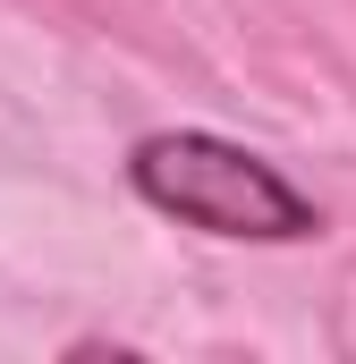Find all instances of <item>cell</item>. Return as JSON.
Masks as SVG:
<instances>
[{"label":"cell","instance_id":"1","mask_svg":"<svg viewBox=\"0 0 356 364\" xmlns=\"http://www.w3.org/2000/svg\"><path fill=\"white\" fill-rule=\"evenodd\" d=\"M127 186L153 212H170L178 229H204V237H229V246H305L323 229L314 195H297L263 153H246V144H229L212 127L136 136Z\"/></svg>","mask_w":356,"mask_h":364}]
</instances>
